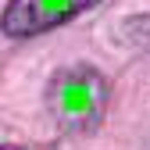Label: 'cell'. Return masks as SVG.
<instances>
[{
	"instance_id": "obj_2",
	"label": "cell",
	"mask_w": 150,
	"mask_h": 150,
	"mask_svg": "<svg viewBox=\"0 0 150 150\" xmlns=\"http://www.w3.org/2000/svg\"><path fill=\"white\" fill-rule=\"evenodd\" d=\"M97 4L100 0H11L0 14V29L14 40H29V36L50 32L71 18H79L82 11Z\"/></svg>"
},
{
	"instance_id": "obj_1",
	"label": "cell",
	"mask_w": 150,
	"mask_h": 150,
	"mask_svg": "<svg viewBox=\"0 0 150 150\" xmlns=\"http://www.w3.org/2000/svg\"><path fill=\"white\" fill-rule=\"evenodd\" d=\"M107 97H111V86L104 79V71H97L93 64L61 68L47 86V107L64 132L97 129L107 111Z\"/></svg>"
},
{
	"instance_id": "obj_3",
	"label": "cell",
	"mask_w": 150,
	"mask_h": 150,
	"mask_svg": "<svg viewBox=\"0 0 150 150\" xmlns=\"http://www.w3.org/2000/svg\"><path fill=\"white\" fill-rule=\"evenodd\" d=\"M0 150H22V146H0Z\"/></svg>"
}]
</instances>
